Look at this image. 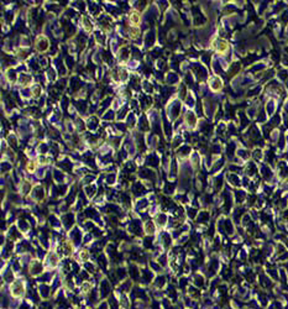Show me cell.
I'll return each mask as SVG.
<instances>
[{
  "instance_id": "cell-1",
  "label": "cell",
  "mask_w": 288,
  "mask_h": 309,
  "mask_svg": "<svg viewBox=\"0 0 288 309\" xmlns=\"http://www.w3.org/2000/svg\"><path fill=\"white\" fill-rule=\"evenodd\" d=\"M48 48V40L45 36H39L36 40V50L40 52H45Z\"/></svg>"
},
{
  "instance_id": "cell-2",
  "label": "cell",
  "mask_w": 288,
  "mask_h": 309,
  "mask_svg": "<svg viewBox=\"0 0 288 309\" xmlns=\"http://www.w3.org/2000/svg\"><path fill=\"white\" fill-rule=\"evenodd\" d=\"M213 47H214L215 51H218L220 53H224L227 48H229V45L224 40H215V41L213 42Z\"/></svg>"
},
{
  "instance_id": "cell-3",
  "label": "cell",
  "mask_w": 288,
  "mask_h": 309,
  "mask_svg": "<svg viewBox=\"0 0 288 309\" xmlns=\"http://www.w3.org/2000/svg\"><path fill=\"white\" fill-rule=\"evenodd\" d=\"M140 21H141V18H140L139 11H132V13H130V15H129V22H130L131 27H137L139 24H140Z\"/></svg>"
},
{
  "instance_id": "cell-4",
  "label": "cell",
  "mask_w": 288,
  "mask_h": 309,
  "mask_svg": "<svg viewBox=\"0 0 288 309\" xmlns=\"http://www.w3.org/2000/svg\"><path fill=\"white\" fill-rule=\"evenodd\" d=\"M221 87H223V83H221V81L218 77H214V78L210 79V88L213 90H220Z\"/></svg>"
},
{
  "instance_id": "cell-5",
  "label": "cell",
  "mask_w": 288,
  "mask_h": 309,
  "mask_svg": "<svg viewBox=\"0 0 288 309\" xmlns=\"http://www.w3.org/2000/svg\"><path fill=\"white\" fill-rule=\"evenodd\" d=\"M185 123L187 125L189 126V127H194L195 126V115L193 114V113H190V111H188L187 114H185Z\"/></svg>"
},
{
  "instance_id": "cell-6",
  "label": "cell",
  "mask_w": 288,
  "mask_h": 309,
  "mask_svg": "<svg viewBox=\"0 0 288 309\" xmlns=\"http://www.w3.org/2000/svg\"><path fill=\"white\" fill-rule=\"evenodd\" d=\"M129 31H130V36H131L132 39H136V37L139 36V32H140L137 27H130Z\"/></svg>"
},
{
  "instance_id": "cell-7",
  "label": "cell",
  "mask_w": 288,
  "mask_h": 309,
  "mask_svg": "<svg viewBox=\"0 0 288 309\" xmlns=\"http://www.w3.org/2000/svg\"><path fill=\"white\" fill-rule=\"evenodd\" d=\"M32 94H34V97H40V94H41V87L40 85H35L34 89H32Z\"/></svg>"
},
{
  "instance_id": "cell-8",
  "label": "cell",
  "mask_w": 288,
  "mask_h": 309,
  "mask_svg": "<svg viewBox=\"0 0 288 309\" xmlns=\"http://www.w3.org/2000/svg\"><path fill=\"white\" fill-rule=\"evenodd\" d=\"M35 167H36V163H35V162H32V161H31V162H29L27 168H29L30 171H34V169H35Z\"/></svg>"
}]
</instances>
